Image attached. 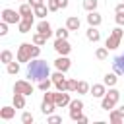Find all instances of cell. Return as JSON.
Returning a JSON list of instances; mask_svg holds the SVG:
<instances>
[{"label": "cell", "mask_w": 124, "mask_h": 124, "mask_svg": "<svg viewBox=\"0 0 124 124\" xmlns=\"http://www.w3.org/2000/svg\"><path fill=\"white\" fill-rule=\"evenodd\" d=\"M87 23L89 25H93V27H99L101 23H103V17H101V14L95 10V12H87Z\"/></svg>", "instance_id": "obj_18"}, {"label": "cell", "mask_w": 124, "mask_h": 124, "mask_svg": "<svg viewBox=\"0 0 124 124\" xmlns=\"http://www.w3.org/2000/svg\"><path fill=\"white\" fill-rule=\"evenodd\" d=\"M31 48H33V43H21L17 46V54H16V60L19 62H29L31 60Z\"/></svg>", "instance_id": "obj_6"}, {"label": "cell", "mask_w": 124, "mask_h": 124, "mask_svg": "<svg viewBox=\"0 0 124 124\" xmlns=\"http://www.w3.org/2000/svg\"><path fill=\"white\" fill-rule=\"evenodd\" d=\"M81 110H83V101L81 99H72L70 101V120L78 122L81 118Z\"/></svg>", "instance_id": "obj_7"}, {"label": "cell", "mask_w": 124, "mask_h": 124, "mask_svg": "<svg viewBox=\"0 0 124 124\" xmlns=\"http://www.w3.org/2000/svg\"><path fill=\"white\" fill-rule=\"evenodd\" d=\"M79 25H81V21H79V17H78V16H70V17L66 19V27H68L70 31H78V29H79Z\"/></svg>", "instance_id": "obj_23"}, {"label": "cell", "mask_w": 124, "mask_h": 124, "mask_svg": "<svg viewBox=\"0 0 124 124\" xmlns=\"http://www.w3.org/2000/svg\"><path fill=\"white\" fill-rule=\"evenodd\" d=\"M122 35H124V31H122V27L118 25V27H114L112 31H110V35L107 37V41H105V46L108 48V50H116L118 46H120V41H122Z\"/></svg>", "instance_id": "obj_3"}, {"label": "cell", "mask_w": 124, "mask_h": 124, "mask_svg": "<svg viewBox=\"0 0 124 124\" xmlns=\"http://www.w3.org/2000/svg\"><path fill=\"white\" fill-rule=\"evenodd\" d=\"M14 93H23V95H31L33 93V85H31V79H17L14 83Z\"/></svg>", "instance_id": "obj_8"}, {"label": "cell", "mask_w": 124, "mask_h": 124, "mask_svg": "<svg viewBox=\"0 0 124 124\" xmlns=\"http://www.w3.org/2000/svg\"><path fill=\"white\" fill-rule=\"evenodd\" d=\"M33 8H37V6H41V4H45V0H27Z\"/></svg>", "instance_id": "obj_42"}, {"label": "cell", "mask_w": 124, "mask_h": 124, "mask_svg": "<svg viewBox=\"0 0 124 124\" xmlns=\"http://www.w3.org/2000/svg\"><path fill=\"white\" fill-rule=\"evenodd\" d=\"M56 108H58L56 103H52V101H45V99H43V103H41V112H43V114L48 116V114H52Z\"/></svg>", "instance_id": "obj_20"}, {"label": "cell", "mask_w": 124, "mask_h": 124, "mask_svg": "<svg viewBox=\"0 0 124 124\" xmlns=\"http://www.w3.org/2000/svg\"><path fill=\"white\" fill-rule=\"evenodd\" d=\"M52 85H54V83H52V79H50V78H46V79H41V81H39V89H41V91H48Z\"/></svg>", "instance_id": "obj_33"}, {"label": "cell", "mask_w": 124, "mask_h": 124, "mask_svg": "<svg viewBox=\"0 0 124 124\" xmlns=\"http://www.w3.org/2000/svg\"><path fill=\"white\" fill-rule=\"evenodd\" d=\"M31 43H35V45H39V46H43L45 43H46V37L43 35V33H33V37H31Z\"/></svg>", "instance_id": "obj_28"}, {"label": "cell", "mask_w": 124, "mask_h": 124, "mask_svg": "<svg viewBox=\"0 0 124 124\" xmlns=\"http://www.w3.org/2000/svg\"><path fill=\"white\" fill-rule=\"evenodd\" d=\"M95 58H97V60H107V58H108V48H107V46H99V48L95 50Z\"/></svg>", "instance_id": "obj_29"}, {"label": "cell", "mask_w": 124, "mask_h": 124, "mask_svg": "<svg viewBox=\"0 0 124 124\" xmlns=\"http://www.w3.org/2000/svg\"><path fill=\"white\" fill-rule=\"evenodd\" d=\"M25 97L23 93H14V107L16 108H25Z\"/></svg>", "instance_id": "obj_26"}, {"label": "cell", "mask_w": 124, "mask_h": 124, "mask_svg": "<svg viewBox=\"0 0 124 124\" xmlns=\"http://www.w3.org/2000/svg\"><path fill=\"white\" fill-rule=\"evenodd\" d=\"M54 35H56V39H68V35H70V29L64 25V27H58L56 31H54Z\"/></svg>", "instance_id": "obj_32"}, {"label": "cell", "mask_w": 124, "mask_h": 124, "mask_svg": "<svg viewBox=\"0 0 124 124\" xmlns=\"http://www.w3.org/2000/svg\"><path fill=\"white\" fill-rule=\"evenodd\" d=\"M8 25H10V23H6V21H2V23H0V35H2V37H6V35H8Z\"/></svg>", "instance_id": "obj_38"}, {"label": "cell", "mask_w": 124, "mask_h": 124, "mask_svg": "<svg viewBox=\"0 0 124 124\" xmlns=\"http://www.w3.org/2000/svg\"><path fill=\"white\" fill-rule=\"evenodd\" d=\"M89 89H91V85H89L87 81H78V89H76V93L85 95V93H89Z\"/></svg>", "instance_id": "obj_31"}, {"label": "cell", "mask_w": 124, "mask_h": 124, "mask_svg": "<svg viewBox=\"0 0 124 124\" xmlns=\"http://www.w3.org/2000/svg\"><path fill=\"white\" fill-rule=\"evenodd\" d=\"M112 70L118 76H124V54H118L112 58Z\"/></svg>", "instance_id": "obj_15"}, {"label": "cell", "mask_w": 124, "mask_h": 124, "mask_svg": "<svg viewBox=\"0 0 124 124\" xmlns=\"http://www.w3.org/2000/svg\"><path fill=\"white\" fill-rule=\"evenodd\" d=\"M122 2H124V0H122Z\"/></svg>", "instance_id": "obj_47"}, {"label": "cell", "mask_w": 124, "mask_h": 124, "mask_svg": "<svg viewBox=\"0 0 124 124\" xmlns=\"http://www.w3.org/2000/svg\"><path fill=\"white\" fill-rule=\"evenodd\" d=\"M33 120H35V116H33L31 112L23 110V114H21V122H23V124H33Z\"/></svg>", "instance_id": "obj_34"}, {"label": "cell", "mask_w": 124, "mask_h": 124, "mask_svg": "<svg viewBox=\"0 0 124 124\" xmlns=\"http://www.w3.org/2000/svg\"><path fill=\"white\" fill-rule=\"evenodd\" d=\"M114 21H116V25L122 27V25H124V14H116V16H114Z\"/></svg>", "instance_id": "obj_40"}, {"label": "cell", "mask_w": 124, "mask_h": 124, "mask_svg": "<svg viewBox=\"0 0 124 124\" xmlns=\"http://www.w3.org/2000/svg\"><path fill=\"white\" fill-rule=\"evenodd\" d=\"M78 122H81V124H87V122H89V118H87V116H85V114H81V118H79V120H78Z\"/></svg>", "instance_id": "obj_44"}, {"label": "cell", "mask_w": 124, "mask_h": 124, "mask_svg": "<svg viewBox=\"0 0 124 124\" xmlns=\"http://www.w3.org/2000/svg\"><path fill=\"white\" fill-rule=\"evenodd\" d=\"M33 10H35V17H39V19H45V17H46V14L50 12L46 4H41V6H37V8H33Z\"/></svg>", "instance_id": "obj_24"}, {"label": "cell", "mask_w": 124, "mask_h": 124, "mask_svg": "<svg viewBox=\"0 0 124 124\" xmlns=\"http://www.w3.org/2000/svg\"><path fill=\"white\" fill-rule=\"evenodd\" d=\"M78 89V79H68V91H76Z\"/></svg>", "instance_id": "obj_39"}, {"label": "cell", "mask_w": 124, "mask_h": 124, "mask_svg": "<svg viewBox=\"0 0 124 124\" xmlns=\"http://www.w3.org/2000/svg\"><path fill=\"white\" fill-rule=\"evenodd\" d=\"M19 2H27V0H19Z\"/></svg>", "instance_id": "obj_46"}, {"label": "cell", "mask_w": 124, "mask_h": 124, "mask_svg": "<svg viewBox=\"0 0 124 124\" xmlns=\"http://www.w3.org/2000/svg\"><path fill=\"white\" fill-rule=\"evenodd\" d=\"M99 6V0H83V10L85 12H95Z\"/></svg>", "instance_id": "obj_30"}, {"label": "cell", "mask_w": 124, "mask_h": 124, "mask_svg": "<svg viewBox=\"0 0 124 124\" xmlns=\"http://www.w3.org/2000/svg\"><path fill=\"white\" fill-rule=\"evenodd\" d=\"M46 6H48L50 12H58L60 10V2L58 0H46Z\"/></svg>", "instance_id": "obj_35"}, {"label": "cell", "mask_w": 124, "mask_h": 124, "mask_svg": "<svg viewBox=\"0 0 124 124\" xmlns=\"http://www.w3.org/2000/svg\"><path fill=\"white\" fill-rule=\"evenodd\" d=\"M70 66H72V60H70L68 56H60V54H58V58L54 60V68L60 70V72H68Z\"/></svg>", "instance_id": "obj_11"}, {"label": "cell", "mask_w": 124, "mask_h": 124, "mask_svg": "<svg viewBox=\"0 0 124 124\" xmlns=\"http://www.w3.org/2000/svg\"><path fill=\"white\" fill-rule=\"evenodd\" d=\"M120 112H122V114H124V105H122V107H120Z\"/></svg>", "instance_id": "obj_45"}, {"label": "cell", "mask_w": 124, "mask_h": 124, "mask_svg": "<svg viewBox=\"0 0 124 124\" xmlns=\"http://www.w3.org/2000/svg\"><path fill=\"white\" fill-rule=\"evenodd\" d=\"M108 120L112 124H122L124 122V114L120 112V108H112V110H108Z\"/></svg>", "instance_id": "obj_19"}, {"label": "cell", "mask_w": 124, "mask_h": 124, "mask_svg": "<svg viewBox=\"0 0 124 124\" xmlns=\"http://www.w3.org/2000/svg\"><path fill=\"white\" fill-rule=\"evenodd\" d=\"M2 21H6V23H12V25H17L23 17H21V14L19 12H16V10H12V8H4L2 10Z\"/></svg>", "instance_id": "obj_5"}, {"label": "cell", "mask_w": 124, "mask_h": 124, "mask_svg": "<svg viewBox=\"0 0 124 124\" xmlns=\"http://www.w3.org/2000/svg\"><path fill=\"white\" fill-rule=\"evenodd\" d=\"M12 60H14V52L8 50V48H4L2 54H0V62H2V64H10Z\"/></svg>", "instance_id": "obj_27"}, {"label": "cell", "mask_w": 124, "mask_h": 124, "mask_svg": "<svg viewBox=\"0 0 124 124\" xmlns=\"http://www.w3.org/2000/svg\"><path fill=\"white\" fill-rule=\"evenodd\" d=\"M19 64H21L19 60H17V62L12 60L10 64H6V72H8L10 76H17V74H19Z\"/></svg>", "instance_id": "obj_25"}, {"label": "cell", "mask_w": 124, "mask_h": 124, "mask_svg": "<svg viewBox=\"0 0 124 124\" xmlns=\"http://www.w3.org/2000/svg\"><path fill=\"white\" fill-rule=\"evenodd\" d=\"M17 12L21 14V17H35V10L29 2H21V6L17 8Z\"/></svg>", "instance_id": "obj_16"}, {"label": "cell", "mask_w": 124, "mask_h": 124, "mask_svg": "<svg viewBox=\"0 0 124 124\" xmlns=\"http://www.w3.org/2000/svg\"><path fill=\"white\" fill-rule=\"evenodd\" d=\"M37 31H39V33H43V35H45L46 39H48V37H50V35L54 33V31H52V25H50V23H48L46 19H41V21L37 23Z\"/></svg>", "instance_id": "obj_14"}, {"label": "cell", "mask_w": 124, "mask_h": 124, "mask_svg": "<svg viewBox=\"0 0 124 124\" xmlns=\"http://www.w3.org/2000/svg\"><path fill=\"white\" fill-rule=\"evenodd\" d=\"M54 50H56L60 56H68L70 50H72V46H70L68 39H56V41H54Z\"/></svg>", "instance_id": "obj_9"}, {"label": "cell", "mask_w": 124, "mask_h": 124, "mask_svg": "<svg viewBox=\"0 0 124 124\" xmlns=\"http://www.w3.org/2000/svg\"><path fill=\"white\" fill-rule=\"evenodd\" d=\"M114 14H124V2H120V4L114 6Z\"/></svg>", "instance_id": "obj_41"}, {"label": "cell", "mask_w": 124, "mask_h": 124, "mask_svg": "<svg viewBox=\"0 0 124 124\" xmlns=\"http://www.w3.org/2000/svg\"><path fill=\"white\" fill-rule=\"evenodd\" d=\"M46 122H48V124H58V122H62V116H58V114H48V116H46Z\"/></svg>", "instance_id": "obj_36"}, {"label": "cell", "mask_w": 124, "mask_h": 124, "mask_svg": "<svg viewBox=\"0 0 124 124\" xmlns=\"http://www.w3.org/2000/svg\"><path fill=\"white\" fill-rule=\"evenodd\" d=\"M39 54H41V46L33 43V48H31V58H39Z\"/></svg>", "instance_id": "obj_37"}, {"label": "cell", "mask_w": 124, "mask_h": 124, "mask_svg": "<svg viewBox=\"0 0 124 124\" xmlns=\"http://www.w3.org/2000/svg\"><path fill=\"white\" fill-rule=\"evenodd\" d=\"M118 99H120V91L116 89V87H108V91L105 93V97L101 99V108L103 110H112L114 108V105L118 103Z\"/></svg>", "instance_id": "obj_2"}, {"label": "cell", "mask_w": 124, "mask_h": 124, "mask_svg": "<svg viewBox=\"0 0 124 124\" xmlns=\"http://www.w3.org/2000/svg\"><path fill=\"white\" fill-rule=\"evenodd\" d=\"M16 116V107H2L0 108V118L2 120H12Z\"/></svg>", "instance_id": "obj_22"}, {"label": "cell", "mask_w": 124, "mask_h": 124, "mask_svg": "<svg viewBox=\"0 0 124 124\" xmlns=\"http://www.w3.org/2000/svg\"><path fill=\"white\" fill-rule=\"evenodd\" d=\"M64 74L66 72H60V70H56L54 74H50V79H52L56 91H68V78Z\"/></svg>", "instance_id": "obj_4"}, {"label": "cell", "mask_w": 124, "mask_h": 124, "mask_svg": "<svg viewBox=\"0 0 124 124\" xmlns=\"http://www.w3.org/2000/svg\"><path fill=\"white\" fill-rule=\"evenodd\" d=\"M60 2V8L64 10V8H68V4H70V0H58Z\"/></svg>", "instance_id": "obj_43"}, {"label": "cell", "mask_w": 124, "mask_h": 124, "mask_svg": "<svg viewBox=\"0 0 124 124\" xmlns=\"http://www.w3.org/2000/svg\"><path fill=\"white\" fill-rule=\"evenodd\" d=\"M103 83H105L107 87H114V85L118 83V74H116V72L105 74V78H103Z\"/></svg>", "instance_id": "obj_21"}, {"label": "cell", "mask_w": 124, "mask_h": 124, "mask_svg": "<svg viewBox=\"0 0 124 124\" xmlns=\"http://www.w3.org/2000/svg\"><path fill=\"white\" fill-rule=\"evenodd\" d=\"M85 37H87V41H91V43H99V41H101V31H99L97 27L89 25L87 31H85Z\"/></svg>", "instance_id": "obj_17"}, {"label": "cell", "mask_w": 124, "mask_h": 124, "mask_svg": "<svg viewBox=\"0 0 124 124\" xmlns=\"http://www.w3.org/2000/svg\"><path fill=\"white\" fill-rule=\"evenodd\" d=\"M70 101H72V97H70V93H68V91H56V99H54V103H56V107H58V108L70 107Z\"/></svg>", "instance_id": "obj_10"}, {"label": "cell", "mask_w": 124, "mask_h": 124, "mask_svg": "<svg viewBox=\"0 0 124 124\" xmlns=\"http://www.w3.org/2000/svg\"><path fill=\"white\" fill-rule=\"evenodd\" d=\"M27 78L31 81H41V79H46L50 78V66L46 64V60H41V58H31L27 62Z\"/></svg>", "instance_id": "obj_1"}, {"label": "cell", "mask_w": 124, "mask_h": 124, "mask_svg": "<svg viewBox=\"0 0 124 124\" xmlns=\"http://www.w3.org/2000/svg\"><path fill=\"white\" fill-rule=\"evenodd\" d=\"M107 93V85L105 83H93L91 89H89V95H93L95 99H103Z\"/></svg>", "instance_id": "obj_12"}, {"label": "cell", "mask_w": 124, "mask_h": 124, "mask_svg": "<svg viewBox=\"0 0 124 124\" xmlns=\"http://www.w3.org/2000/svg\"><path fill=\"white\" fill-rule=\"evenodd\" d=\"M33 23H35V17H23V19L17 23V31H19V33H29L31 27H33Z\"/></svg>", "instance_id": "obj_13"}]
</instances>
